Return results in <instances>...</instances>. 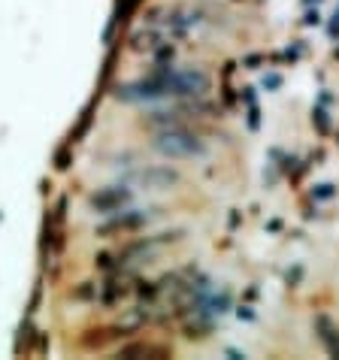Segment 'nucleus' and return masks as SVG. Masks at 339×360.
Listing matches in <instances>:
<instances>
[{
    "label": "nucleus",
    "mask_w": 339,
    "mask_h": 360,
    "mask_svg": "<svg viewBox=\"0 0 339 360\" xmlns=\"http://www.w3.org/2000/svg\"><path fill=\"white\" fill-rule=\"evenodd\" d=\"M136 354H146V357H167L170 352L167 348H161V345H127V348H122L118 352V357H136Z\"/></svg>",
    "instance_id": "7ed1b4c3"
},
{
    "label": "nucleus",
    "mask_w": 339,
    "mask_h": 360,
    "mask_svg": "<svg viewBox=\"0 0 339 360\" xmlns=\"http://www.w3.org/2000/svg\"><path fill=\"white\" fill-rule=\"evenodd\" d=\"M315 336H318V342L324 345L327 354L339 357V324L333 321V318L318 315V318H315Z\"/></svg>",
    "instance_id": "f03ea898"
},
{
    "label": "nucleus",
    "mask_w": 339,
    "mask_h": 360,
    "mask_svg": "<svg viewBox=\"0 0 339 360\" xmlns=\"http://www.w3.org/2000/svg\"><path fill=\"white\" fill-rule=\"evenodd\" d=\"M155 148H161L164 155L170 158H191V155H200L203 146L197 143V136L185 134V131H167L155 139Z\"/></svg>",
    "instance_id": "f257e3e1"
}]
</instances>
